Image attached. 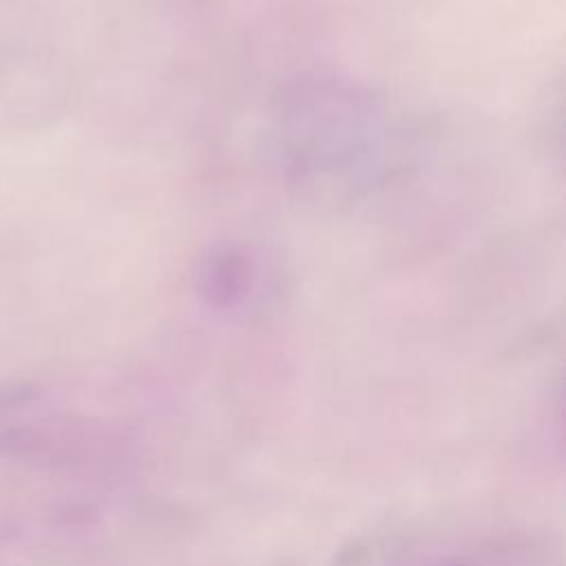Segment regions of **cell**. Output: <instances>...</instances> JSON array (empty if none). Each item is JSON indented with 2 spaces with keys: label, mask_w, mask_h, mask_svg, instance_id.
<instances>
[{
  "label": "cell",
  "mask_w": 566,
  "mask_h": 566,
  "mask_svg": "<svg viewBox=\"0 0 566 566\" xmlns=\"http://www.w3.org/2000/svg\"><path fill=\"white\" fill-rule=\"evenodd\" d=\"M352 566H535V562L515 546L478 544L431 551L394 537L360 546L354 553Z\"/></svg>",
  "instance_id": "6da1fadb"
}]
</instances>
